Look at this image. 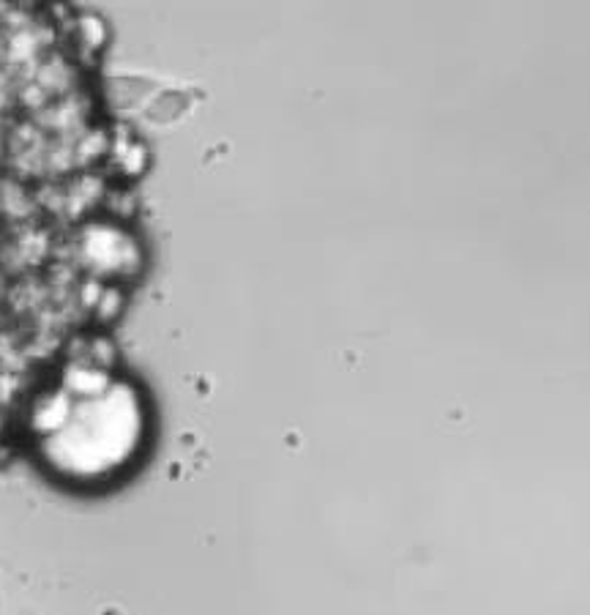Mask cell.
<instances>
[{"instance_id": "cell-1", "label": "cell", "mask_w": 590, "mask_h": 615, "mask_svg": "<svg viewBox=\"0 0 590 615\" xmlns=\"http://www.w3.org/2000/svg\"><path fill=\"white\" fill-rule=\"evenodd\" d=\"M27 427L38 460L60 482L104 488L143 457L148 402L129 374L69 359L33 396Z\"/></svg>"}]
</instances>
